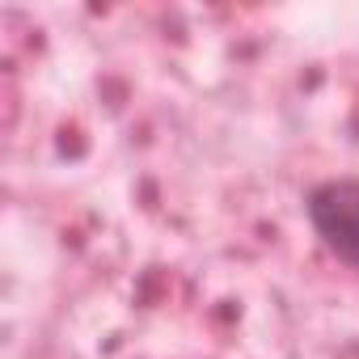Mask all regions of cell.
I'll return each instance as SVG.
<instances>
[{
  "instance_id": "obj_1",
  "label": "cell",
  "mask_w": 359,
  "mask_h": 359,
  "mask_svg": "<svg viewBox=\"0 0 359 359\" xmlns=\"http://www.w3.org/2000/svg\"><path fill=\"white\" fill-rule=\"evenodd\" d=\"M313 237L330 258L359 271V177H325L304 199Z\"/></svg>"
}]
</instances>
